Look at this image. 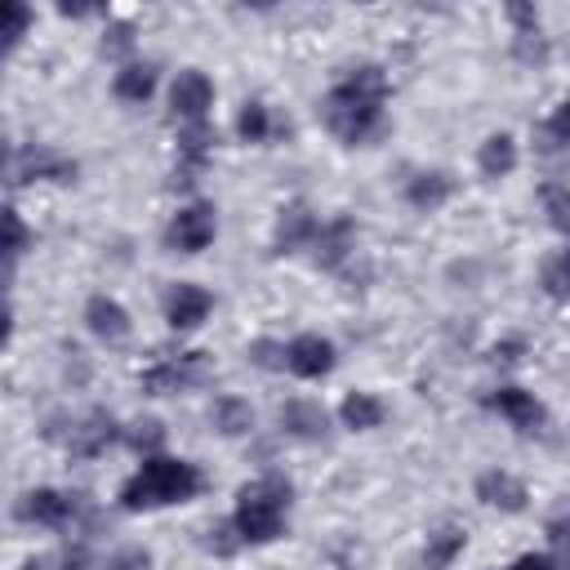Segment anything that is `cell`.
<instances>
[{
  "mask_svg": "<svg viewBox=\"0 0 570 570\" xmlns=\"http://www.w3.org/2000/svg\"><path fill=\"white\" fill-rule=\"evenodd\" d=\"M503 570H557V561L548 557V552H521L512 566H503Z\"/></svg>",
  "mask_w": 570,
  "mask_h": 570,
  "instance_id": "8d00e7d4",
  "label": "cell"
},
{
  "mask_svg": "<svg viewBox=\"0 0 570 570\" xmlns=\"http://www.w3.org/2000/svg\"><path fill=\"white\" fill-rule=\"evenodd\" d=\"M539 205H543L548 227L570 245V183H543L539 187Z\"/></svg>",
  "mask_w": 570,
  "mask_h": 570,
  "instance_id": "d4e9b609",
  "label": "cell"
},
{
  "mask_svg": "<svg viewBox=\"0 0 570 570\" xmlns=\"http://www.w3.org/2000/svg\"><path fill=\"white\" fill-rule=\"evenodd\" d=\"M214 142H218V134L209 129V120H205V125H178V165H174V187H178V183H183V187H191V183L205 174Z\"/></svg>",
  "mask_w": 570,
  "mask_h": 570,
  "instance_id": "4fadbf2b",
  "label": "cell"
},
{
  "mask_svg": "<svg viewBox=\"0 0 570 570\" xmlns=\"http://www.w3.org/2000/svg\"><path fill=\"white\" fill-rule=\"evenodd\" d=\"M120 436H125V428H116V414L102 410V405L76 414L67 432H53V441H58L71 459H98V454H102L111 441H120Z\"/></svg>",
  "mask_w": 570,
  "mask_h": 570,
  "instance_id": "8992f818",
  "label": "cell"
},
{
  "mask_svg": "<svg viewBox=\"0 0 570 570\" xmlns=\"http://www.w3.org/2000/svg\"><path fill=\"white\" fill-rule=\"evenodd\" d=\"M89 566V552L85 543H67L58 552H45V557H27L22 570H85Z\"/></svg>",
  "mask_w": 570,
  "mask_h": 570,
  "instance_id": "f1b7e54d",
  "label": "cell"
},
{
  "mask_svg": "<svg viewBox=\"0 0 570 570\" xmlns=\"http://www.w3.org/2000/svg\"><path fill=\"white\" fill-rule=\"evenodd\" d=\"M209 552H218V557H232L236 548H240V534H236V525H232V517L227 521H218V525H209Z\"/></svg>",
  "mask_w": 570,
  "mask_h": 570,
  "instance_id": "e575fe53",
  "label": "cell"
},
{
  "mask_svg": "<svg viewBox=\"0 0 570 570\" xmlns=\"http://www.w3.org/2000/svg\"><path fill=\"white\" fill-rule=\"evenodd\" d=\"M249 361L263 365V370H285V343H276V338H254V343H249Z\"/></svg>",
  "mask_w": 570,
  "mask_h": 570,
  "instance_id": "836d02e7",
  "label": "cell"
},
{
  "mask_svg": "<svg viewBox=\"0 0 570 570\" xmlns=\"http://www.w3.org/2000/svg\"><path fill=\"white\" fill-rule=\"evenodd\" d=\"M352 249H356V223L347 214H334V218L321 223V232L312 240V263L325 267V272H338Z\"/></svg>",
  "mask_w": 570,
  "mask_h": 570,
  "instance_id": "2e32d148",
  "label": "cell"
},
{
  "mask_svg": "<svg viewBox=\"0 0 570 570\" xmlns=\"http://www.w3.org/2000/svg\"><path fill=\"white\" fill-rule=\"evenodd\" d=\"M236 138L240 142H267L272 138V116H267V107L258 98L240 102V111H236Z\"/></svg>",
  "mask_w": 570,
  "mask_h": 570,
  "instance_id": "4316f807",
  "label": "cell"
},
{
  "mask_svg": "<svg viewBox=\"0 0 570 570\" xmlns=\"http://www.w3.org/2000/svg\"><path fill=\"white\" fill-rule=\"evenodd\" d=\"M209 423L223 436H249L254 432V405L245 396H218L214 410H209Z\"/></svg>",
  "mask_w": 570,
  "mask_h": 570,
  "instance_id": "cb8c5ba5",
  "label": "cell"
},
{
  "mask_svg": "<svg viewBox=\"0 0 570 570\" xmlns=\"http://www.w3.org/2000/svg\"><path fill=\"white\" fill-rule=\"evenodd\" d=\"M276 423H281V432L294 436V441H321V436L330 432L325 405H321V401H307V396H289V401L281 405Z\"/></svg>",
  "mask_w": 570,
  "mask_h": 570,
  "instance_id": "ac0fdd59",
  "label": "cell"
},
{
  "mask_svg": "<svg viewBox=\"0 0 570 570\" xmlns=\"http://www.w3.org/2000/svg\"><path fill=\"white\" fill-rule=\"evenodd\" d=\"M481 405H485V410H494L499 419H508V423H512L521 436H530V432H539V428L548 423V405H543L534 392L517 387V383L485 392V396H481Z\"/></svg>",
  "mask_w": 570,
  "mask_h": 570,
  "instance_id": "9c48e42d",
  "label": "cell"
},
{
  "mask_svg": "<svg viewBox=\"0 0 570 570\" xmlns=\"http://www.w3.org/2000/svg\"><path fill=\"white\" fill-rule=\"evenodd\" d=\"M214 236H218V209H214V200H187V205L174 209V218L165 227V249H174V254H200V249L214 245Z\"/></svg>",
  "mask_w": 570,
  "mask_h": 570,
  "instance_id": "5b68a950",
  "label": "cell"
},
{
  "mask_svg": "<svg viewBox=\"0 0 570 570\" xmlns=\"http://www.w3.org/2000/svg\"><path fill=\"white\" fill-rule=\"evenodd\" d=\"M525 352H530V343H525L521 334H508V338H499V343L490 347V361H494V365H517Z\"/></svg>",
  "mask_w": 570,
  "mask_h": 570,
  "instance_id": "d590c367",
  "label": "cell"
},
{
  "mask_svg": "<svg viewBox=\"0 0 570 570\" xmlns=\"http://www.w3.org/2000/svg\"><path fill=\"white\" fill-rule=\"evenodd\" d=\"M31 9L27 4H18V0H9L4 4V49H18V40L27 36V27H31Z\"/></svg>",
  "mask_w": 570,
  "mask_h": 570,
  "instance_id": "4dcf8cb0",
  "label": "cell"
},
{
  "mask_svg": "<svg viewBox=\"0 0 570 570\" xmlns=\"http://www.w3.org/2000/svg\"><path fill=\"white\" fill-rule=\"evenodd\" d=\"M383 419H387V410H383V401L374 392H347L338 401V423L347 432H374Z\"/></svg>",
  "mask_w": 570,
  "mask_h": 570,
  "instance_id": "7402d4cb",
  "label": "cell"
},
{
  "mask_svg": "<svg viewBox=\"0 0 570 570\" xmlns=\"http://www.w3.org/2000/svg\"><path fill=\"white\" fill-rule=\"evenodd\" d=\"M548 557L557 561V566H566L570 570V517H557V521H548Z\"/></svg>",
  "mask_w": 570,
  "mask_h": 570,
  "instance_id": "d6a6232c",
  "label": "cell"
},
{
  "mask_svg": "<svg viewBox=\"0 0 570 570\" xmlns=\"http://www.w3.org/2000/svg\"><path fill=\"white\" fill-rule=\"evenodd\" d=\"M468 548V530L459 521H445L436 525L428 539H423V570H450Z\"/></svg>",
  "mask_w": 570,
  "mask_h": 570,
  "instance_id": "44dd1931",
  "label": "cell"
},
{
  "mask_svg": "<svg viewBox=\"0 0 570 570\" xmlns=\"http://www.w3.org/2000/svg\"><path fill=\"white\" fill-rule=\"evenodd\" d=\"M85 508L80 490H58V485H36L18 499V521L45 525V530H67Z\"/></svg>",
  "mask_w": 570,
  "mask_h": 570,
  "instance_id": "52a82bcc",
  "label": "cell"
},
{
  "mask_svg": "<svg viewBox=\"0 0 570 570\" xmlns=\"http://www.w3.org/2000/svg\"><path fill=\"white\" fill-rule=\"evenodd\" d=\"M454 196V178L445 169H419L405 178V205L419 214H436Z\"/></svg>",
  "mask_w": 570,
  "mask_h": 570,
  "instance_id": "d6986e66",
  "label": "cell"
},
{
  "mask_svg": "<svg viewBox=\"0 0 570 570\" xmlns=\"http://www.w3.org/2000/svg\"><path fill=\"white\" fill-rule=\"evenodd\" d=\"M214 312V294L196 281H174L165 294V325L174 334H191L196 325H205V316Z\"/></svg>",
  "mask_w": 570,
  "mask_h": 570,
  "instance_id": "30bf717a",
  "label": "cell"
},
{
  "mask_svg": "<svg viewBox=\"0 0 570 570\" xmlns=\"http://www.w3.org/2000/svg\"><path fill=\"white\" fill-rule=\"evenodd\" d=\"M205 490V472L191 459L178 454H151L142 459L116 490L120 512H156V508H174V503H191Z\"/></svg>",
  "mask_w": 570,
  "mask_h": 570,
  "instance_id": "7a4b0ae2",
  "label": "cell"
},
{
  "mask_svg": "<svg viewBox=\"0 0 570 570\" xmlns=\"http://www.w3.org/2000/svg\"><path fill=\"white\" fill-rule=\"evenodd\" d=\"M316 232H321V218L312 214V205H307V200H289V205H281V214H276V227H272V254H298V249H312Z\"/></svg>",
  "mask_w": 570,
  "mask_h": 570,
  "instance_id": "8fae6325",
  "label": "cell"
},
{
  "mask_svg": "<svg viewBox=\"0 0 570 570\" xmlns=\"http://www.w3.org/2000/svg\"><path fill=\"white\" fill-rule=\"evenodd\" d=\"M80 165L53 147H31L13 156V183H76Z\"/></svg>",
  "mask_w": 570,
  "mask_h": 570,
  "instance_id": "5bb4252c",
  "label": "cell"
},
{
  "mask_svg": "<svg viewBox=\"0 0 570 570\" xmlns=\"http://www.w3.org/2000/svg\"><path fill=\"white\" fill-rule=\"evenodd\" d=\"M85 325H89V334L102 338V343H120V338H129V330H134L125 303L111 298V294H89V298H85Z\"/></svg>",
  "mask_w": 570,
  "mask_h": 570,
  "instance_id": "e0dca14e",
  "label": "cell"
},
{
  "mask_svg": "<svg viewBox=\"0 0 570 570\" xmlns=\"http://www.w3.org/2000/svg\"><path fill=\"white\" fill-rule=\"evenodd\" d=\"M517 160H521V151H517V138L508 129L485 134L481 147H476V174L481 178H508L517 169Z\"/></svg>",
  "mask_w": 570,
  "mask_h": 570,
  "instance_id": "ffe728a7",
  "label": "cell"
},
{
  "mask_svg": "<svg viewBox=\"0 0 570 570\" xmlns=\"http://www.w3.org/2000/svg\"><path fill=\"white\" fill-rule=\"evenodd\" d=\"M289 508H294V485L281 472H263L254 481H245L236 490L232 503V525L240 534V543L258 548V543H276L289 525Z\"/></svg>",
  "mask_w": 570,
  "mask_h": 570,
  "instance_id": "3957f363",
  "label": "cell"
},
{
  "mask_svg": "<svg viewBox=\"0 0 570 570\" xmlns=\"http://www.w3.org/2000/svg\"><path fill=\"white\" fill-rule=\"evenodd\" d=\"M387 98H392L387 71H383L379 62H361V67H347V71L321 94L316 116H321V125H325L343 147H365L370 138L383 134Z\"/></svg>",
  "mask_w": 570,
  "mask_h": 570,
  "instance_id": "6da1fadb",
  "label": "cell"
},
{
  "mask_svg": "<svg viewBox=\"0 0 570 570\" xmlns=\"http://www.w3.org/2000/svg\"><path fill=\"white\" fill-rule=\"evenodd\" d=\"M116 570H147V552H134V557L116 561Z\"/></svg>",
  "mask_w": 570,
  "mask_h": 570,
  "instance_id": "f35d334b",
  "label": "cell"
},
{
  "mask_svg": "<svg viewBox=\"0 0 570 570\" xmlns=\"http://www.w3.org/2000/svg\"><path fill=\"white\" fill-rule=\"evenodd\" d=\"M543 138H548V147H570V94L552 107V116L543 120Z\"/></svg>",
  "mask_w": 570,
  "mask_h": 570,
  "instance_id": "f546056e",
  "label": "cell"
},
{
  "mask_svg": "<svg viewBox=\"0 0 570 570\" xmlns=\"http://www.w3.org/2000/svg\"><path fill=\"white\" fill-rule=\"evenodd\" d=\"M539 285H543V294H548L552 303H570V245L557 249L552 258H543Z\"/></svg>",
  "mask_w": 570,
  "mask_h": 570,
  "instance_id": "484cf974",
  "label": "cell"
},
{
  "mask_svg": "<svg viewBox=\"0 0 570 570\" xmlns=\"http://www.w3.org/2000/svg\"><path fill=\"white\" fill-rule=\"evenodd\" d=\"M472 494H476L485 508H499V512H525V503H530L525 481H521L517 472H508V468H485V472H476Z\"/></svg>",
  "mask_w": 570,
  "mask_h": 570,
  "instance_id": "9a60e30c",
  "label": "cell"
},
{
  "mask_svg": "<svg viewBox=\"0 0 570 570\" xmlns=\"http://www.w3.org/2000/svg\"><path fill=\"white\" fill-rule=\"evenodd\" d=\"M27 240H31V236H27L22 214L9 205V209H4V254H9V263H18V254L27 249Z\"/></svg>",
  "mask_w": 570,
  "mask_h": 570,
  "instance_id": "1f68e13d",
  "label": "cell"
},
{
  "mask_svg": "<svg viewBox=\"0 0 570 570\" xmlns=\"http://www.w3.org/2000/svg\"><path fill=\"white\" fill-rule=\"evenodd\" d=\"M134 27L129 22H120V27H111V40H102V53H125L129 45H134V36H129Z\"/></svg>",
  "mask_w": 570,
  "mask_h": 570,
  "instance_id": "74e56055",
  "label": "cell"
},
{
  "mask_svg": "<svg viewBox=\"0 0 570 570\" xmlns=\"http://www.w3.org/2000/svg\"><path fill=\"white\" fill-rule=\"evenodd\" d=\"M205 374H209V352L191 347V352H160L138 374V383H142L147 396H174V392H187V387L205 383Z\"/></svg>",
  "mask_w": 570,
  "mask_h": 570,
  "instance_id": "277c9868",
  "label": "cell"
},
{
  "mask_svg": "<svg viewBox=\"0 0 570 570\" xmlns=\"http://www.w3.org/2000/svg\"><path fill=\"white\" fill-rule=\"evenodd\" d=\"M334 361H338V352H334V343L325 334H294L285 343V370L294 379H303V383L325 379L334 370Z\"/></svg>",
  "mask_w": 570,
  "mask_h": 570,
  "instance_id": "7c38bea8",
  "label": "cell"
},
{
  "mask_svg": "<svg viewBox=\"0 0 570 570\" xmlns=\"http://www.w3.org/2000/svg\"><path fill=\"white\" fill-rule=\"evenodd\" d=\"M111 94L120 98V102H147L151 94H156V67L151 62H125L116 76H111Z\"/></svg>",
  "mask_w": 570,
  "mask_h": 570,
  "instance_id": "603a6c76",
  "label": "cell"
},
{
  "mask_svg": "<svg viewBox=\"0 0 570 570\" xmlns=\"http://www.w3.org/2000/svg\"><path fill=\"white\" fill-rule=\"evenodd\" d=\"M214 107V80L200 67H183L169 85V120L178 125H205Z\"/></svg>",
  "mask_w": 570,
  "mask_h": 570,
  "instance_id": "ba28073f",
  "label": "cell"
},
{
  "mask_svg": "<svg viewBox=\"0 0 570 570\" xmlns=\"http://www.w3.org/2000/svg\"><path fill=\"white\" fill-rule=\"evenodd\" d=\"M134 454H142V459H151V454H160V445H165V428H160V419H138V423H129L125 428V436H120Z\"/></svg>",
  "mask_w": 570,
  "mask_h": 570,
  "instance_id": "83f0119b",
  "label": "cell"
}]
</instances>
